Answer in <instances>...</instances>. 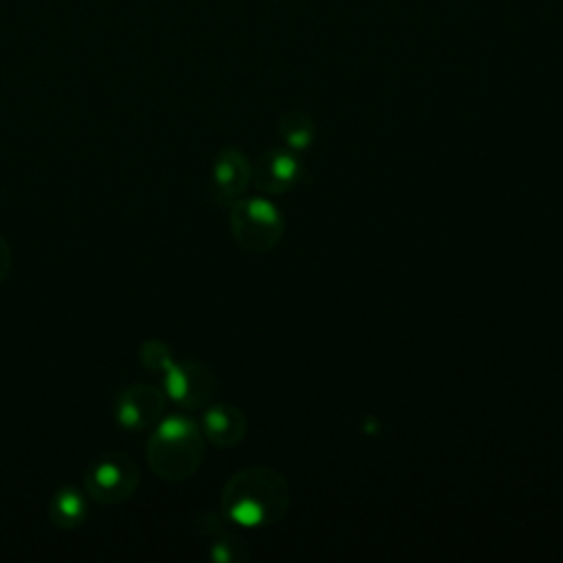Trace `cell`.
<instances>
[{
    "instance_id": "1",
    "label": "cell",
    "mask_w": 563,
    "mask_h": 563,
    "mask_svg": "<svg viewBox=\"0 0 563 563\" xmlns=\"http://www.w3.org/2000/svg\"><path fill=\"white\" fill-rule=\"evenodd\" d=\"M224 515L244 528L277 523L290 504V486L282 473L268 466H249L229 477L222 490Z\"/></svg>"
},
{
    "instance_id": "4",
    "label": "cell",
    "mask_w": 563,
    "mask_h": 563,
    "mask_svg": "<svg viewBox=\"0 0 563 563\" xmlns=\"http://www.w3.org/2000/svg\"><path fill=\"white\" fill-rule=\"evenodd\" d=\"M139 482V466L128 453L106 451L86 473V493L101 506H117L134 495Z\"/></svg>"
},
{
    "instance_id": "14",
    "label": "cell",
    "mask_w": 563,
    "mask_h": 563,
    "mask_svg": "<svg viewBox=\"0 0 563 563\" xmlns=\"http://www.w3.org/2000/svg\"><path fill=\"white\" fill-rule=\"evenodd\" d=\"M9 268H11V249L7 240L0 235V282L9 275Z\"/></svg>"
},
{
    "instance_id": "12",
    "label": "cell",
    "mask_w": 563,
    "mask_h": 563,
    "mask_svg": "<svg viewBox=\"0 0 563 563\" xmlns=\"http://www.w3.org/2000/svg\"><path fill=\"white\" fill-rule=\"evenodd\" d=\"M213 537H216V541L211 543V559H216L220 563H238V561H244L249 556L246 543L238 534L227 532L222 528Z\"/></svg>"
},
{
    "instance_id": "6",
    "label": "cell",
    "mask_w": 563,
    "mask_h": 563,
    "mask_svg": "<svg viewBox=\"0 0 563 563\" xmlns=\"http://www.w3.org/2000/svg\"><path fill=\"white\" fill-rule=\"evenodd\" d=\"M167 407L165 391L154 385H130L117 398V422L128 431H145L163 420Z\"/></svg>"
},
{
    "instance_id": "10",
    "label": "cell",
    "mask_w": 563,
    "mask_h": 563,
    "mask_svg": "<svg viewBox=\"0 0 563 563\" xmlns=\"http://www.w3.org/2000/svg\"><path fill=\"white\" fill-rule=\"evenodd\" d=\"M51 521L62 528V530H73L77 528L88 510H86V497L73 488V486H64L59 488L53 497H51Z\"/></svg>"
},
{
    "instance_id": "8",
    "label": "cell",
    "mask_w": 563,
    "mask_h": 563,
    "mask_svg": "<svg viewBox=\"0 0 563 563\" xmlns=\"http://www.w3.org/2000/svg\"><path fill=\"white\" fill-rule=\"evenodd\" d=\"M301 178V163L284 150H268L253 167L251 180L260 191L284 194Z\"/></svg>"
},
{
    "instance_id": "9",
    "label": "cell",
    "mask_w": 563,
    "mask_h": 563,
    "mask_svg": "<svg viewBox=\"0 0 563 563\" xmlns=\"http://www.w3.org/2000/svg\"><path fill=\"white\" fill-rule=\"evenodd\" d=\"M246 433L244 413L227 402L209 405L202 416V435L216 446H233Z\"/></svg>"
},
{
    "instance_id": "11",
    "label": "cell",
    "mask_w": 563,
    "mask_h": 563,
    "mask_svg": "<svg viewBox=\"0 0 563 563\" xmlns=\"http://www.w3.org/2000/svg\"><path fill=\"white\" fill-rule=\"evenodd\" d=\"M279 134L282 139L286 141L288 147L292 150H303L312 143L314 139V123L312 119L306 114V112H299V110H292V112H286L279 121Z\"/></svg>"
},
{
    "instance_id": "3",
    "label": "cell",
    "mask_w": 563,
    "mask_h": 563,
    "mask_svg": "<svg viewBox=\"0 0 563 563\" xmlns=\"http://www.w3.org/2000/svg\"><path fill=\"white\" fill-rule=\"evenodd\" d=\"M229 224L240 249L251 253L271 251L284 231L279 211L264 198L235 200L231 207Z\"/></svg>"
},
{
    "instance_id": "7",
    "label": "cell",
    "mask_w": 563,
    "mask_h": 563,
    "mask_svg": "<svg viewBox=\"0 0 563 563\" xmlns=\"http://www.w3.org/2000/svg\"><path fill=\"white\" fill-rule=\"evenodd\" d=\"M251 176H253V167L240 150H233V147L222 150L216 156L213 169H211L216 200L218 202L238 200L244 194V189L249 187Z\"/></svg>"
},
{
    "instance_id": "5",
    "label": "cell",
    "mask_w": 563,
    "mask_h": 563,
    "mask_svg": "<svg viewBox=\"0 0 563 563\" xmlns=\"http://www.w3.org/2000/svg\"><path fill=\"white\" fill-rule=\"evenodd\" d=\"M165 394L185 409H198L213 398L216 376L198 361H172L165 369Z\"/></svg>"
},
{
    "instance_id": "2",
    "label": "cell",
    "mask_w": 563,
    "mask_h": 563,
    "mask_svg": "<svg viewBox=\"0 0 563 563\" xmlns=\"http://www.w3.org/2000/svg\"><path fill=\"white\" fill-rule=\"evenodd\" d=\"M205 457L202 429L185 418L172 416L154 427L147 442V464L154 475L167 482H183L191 477Z\"/></svg>"
},
{
    "instance_id": "13",
    "label": "cell",
    "mask_w": 563,
    "mask_h": 563,
    "mask_svg": "<svg viewBox=\"0 0 563 563\" xmlns=\"http://www.w3.org/2000/svg\"><path fill=\"white\" fill-rule=\"evenodd\" d=\"M139 358L141 363L150 369V372H165L169 365H172V352L169 347L158 341V339H150L141 345V352H139Z\"/></svg>"
}]
</instances>
